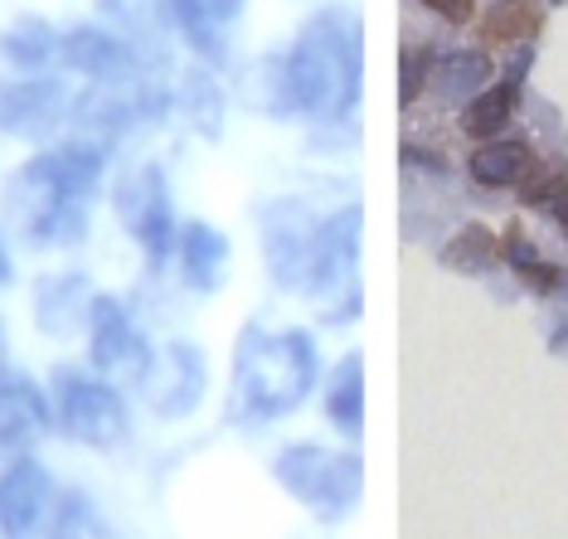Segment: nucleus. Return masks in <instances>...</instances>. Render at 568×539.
<instances>
[{
    "mask_svg": "<svg viewBox=\"0 0 568 539\" xmlns=\"http://www.w3.org/2000/svg\"><path fill=\"white\" fill-rule=\"evenodd\" d=\"M88 316H93L88 277H44L34 287V321L49 336H73V330L88 326Z\"/></svg>",
    "mask_w": 568,
    "mask_h": 539,
    "instance_id": "obj_15",
    "label": "nucleus"
},
{
    "mask_svg": "<svg viewBox=\"0 0 568 539\" xmlns=\"http://www.w3.org/2000/svg\"><path fill=\"white\" fill-rule=\"evenodd\" d=\"M554 214H559V224H564V234H568V190L559 195V204H554Z\"/></svg>",
    "mask_w": 568,
    "mask_h": 539,
    "instance_id": "obj_32",
    "label": "nucleus"
},
{
    "mask_svg": "<svg viewBox=\"0 0 568 539\" xmlns=\"http://www.w3.org/2000/svg\"><path fill=\"white\" fill-rule=\"evenodd\" d=\"M0 350H6V326H0Z\"/></svg>",
    "mask_w": 568,
    "mask_h": 539,
    "instance_id": "obj_33",
    "label": "nucleus"
},
{
    "mask_svg": "<svg viewBox=\"0 0 568 539\" xmlns=\"http://www.w3.org/2000/svg\"><path fill=\"white\" fill-rule=\"evenodd\" d=\"M180 263H185V282L195 292H214L219 277H224L229 267V238L219 234L214 224H185L180 228Z\"/></svg>",
    "mask_w": 568,
    "mask_h": 539,
    "instance_id": "obj_17",
    "label": "nucleus"
},
{
    "mask_svg": "<svg viewBox=\"0 0 568 539\" xmlns=\"http://www.w3.org/2000/svg\"><path fill=\"white\" fill-rule=\"evenodd\" d=\"M467 171H471L476 185L506 190V185H520V180L535 171V151H529L525 141H500V136H490V141H481V146L471 151Z\"/></svg>",
    "mask_w": 568,
    "mask_h": 539,
    "instance_id": "obj_19",
    "label": "nucleus"
},
{
    "mask_svg": "<svg viewBox=\"0 0 568 539\" xmlns=\"http://www.w3.org/2000/svg\"><path fill=\"white\" fill-rule=\"evenodd\" d=\"M500 258H506L535 292H554V287H559V267H549L545 258H539V248L520 234V228H510V234H506V243H500Z\"/></svg>",
    "mask_w": 568,
    "mask_h": 539,
    "instance_id": "obj_28",
    "label": "nucleus"
},
{
    "mask_svg": "<svg viewBox=\"0 0 568 539\" xmlns=\"http://www.w3.org/2000/svg\"><path fill=\"white\" fill-rule=\"evenodd\" d=\"M234 93H239V102L248 112H267V118H287V112H296L287 54H257V59H248L239 69Z\"/></svg>",
    "mask_w": 568,
    "mask_h": 539,
    "instance_id": "obj_14",
    "label": "nucleus"
},
{
    "mask_svg": "<svg viewBox=\"0 0 568 539\" xmlns=\"http://www.w3.org/2000/svg\"><path fill=\"white\" fill-rule=\"evenodd\" d=\"M545 6H564V0H545Z\"/></svg>",
    "mask_w": 568,
    "mask_h": 539,
    "instance_id": "obj_34",
    "label": "nucleus"
},
{
    "mask_svg": "<svg viewBox=\"0 0 568 539\" xmlns=\"http://www.w3.org/2000/svg\"><path fill=\"white\" fill-rule=\"evenodd\" d=\"M428 73H433V59L423 54L418 44H408L404 54H398V102H404V108H413V102H418L423 83H428Z\"/></svg>",
    "mask_w": 568,
    "mask_h": 539,
    "instance_id": "obj_29",
    "label": "nucleus"
},
{
    "mask_svg": "<svg viewBox=\"0 0 568 539\" xmlns=\"http://www.w3.org/2000/svg\"><path fill=\"white\" fill-rule=\"evenodd\" d=\"M423 6H428L433 10V16H443L447 24H467L471 20V0H423Z\"/></svg>",
    "mask_w": 568,
    "mask_h": 539,
    "instance_id": "obj_30",
    "label": "nucleus"
},
{
    "mask_svg": "<svg viewBox=\"0 0 568 539\" xmlns=\"http://www.w3.org/2000/svg\"><path fill=\"white\" fill-rule=\"evenodd\" d=\"M515 108H520V83H496V88H481L467 108H462V132L476 136V141H490L500 136V126H510Z\"/></svg>",
    "mask_w": 568,
    "mask_h": 539,
    "instance_id": "obj_23",
    "label": "nucleus"
},
{
    "mask_svg": "<svg viewBox=\"0 0 568 539\" xmlns=\"http://www.w3.org/2000/svg\"><path fill=\"white\" fill-rule=\"evenodd\" d=\"M0 59L16 63L24 73H40L44 63L59 59V30L40 16H20L6 34H0Z\"/></svg>",
    "mask_w": 568,
    "mask_h": 539,
    "instance_id": "obj_20",
    "label": "nucleus"
},
{
    "mask_svg": "<svg viewBox=\"0 0 568 539\" xmlns=\"http://www.w3.org/2000/svg\"><path fill=\"white\" fill-rule=\"evenodd\" d=\"M49 423H54V404H49V394L30 375L0 365V457L30 447Z\"/></svg>",
    "mask_w": 568,
    "mask_h": 539,
    "instance_id": "obj_12",
    "label": "nucleus"
},
{
    "mask_svg": "<svg viewBox=\"0 0 568 539\" xmlns=\"http://www.w3.org/2000/svg\"><path fill=\"white\" fill-rule=\"evenodd\" d=\"M500 258V243H496V234L490 228H481V224H467L457 238L443 248V263L447 267H462V273H486L490 263Z\"/></svg>",
    "mask_w": 568,
    "mask_h": 539,
    "instance_id": "obj_26",
    "label": "nucleus"
},
{
    "mask_svg": "<svg viewBox=\"0 0 568 539\" xmlns=\"http://www.w3.org/2000/svg\"><path fill=\"white\" fill-rule=\"evenodd\" d=\"M204 384H210V369H204V350L190 340H171L165 350L151 359V369L141 375V389H146L151 408L161 418H185L195 414L204 399Z\"/></svg>",
    "mask_w": 568,
    "mask_h": 539,
    "instance_id": "obj_8",
    "label": "nucleus"
},
{
    "mask_svg": "<svg viewBox=\"0 0 568 539\" xmlns=\"http://www.w3.org/2000/svg\"><path fill=\"white\" fill-rule=\"evenodd\" d=\"M59 59L69 63L73 73L93 79L102 88H126L141 73V54L122 34L98 30V24H79V30L59 34Z\"/></svg>",
    "mask_w": 568,
    "mask_h": 539,
    "instance_id": "obj_11",
    "label": "nucleus"
},
{
    "mask_svg": "<svg viewBox=\"0 0 568 539\" xmlns=\"http://www.w3.org/2000/svg\"><path fill=\"white\" fill-rule=\"evenodd\" d=\"M326 220H316L302 200H273L263 210V263L282 292H312L321 282Z\"/></svg>",
    "mask_w": 568,
    "mask_h": 539,
    "instance_id": "obj_4",
    "label": "nucleus"
},
{
    "mask_svg": "<svg viewBox=\"0 0 568 539\" xmlns=\"http://www.w3.org/2000/svg\"><path fill=\"white\" fill-rule=\"evenodd\" d=\"M165 10L185 30V40L210 63H219L224 59V24L239 20L243 0H165Z\"/></svg>",
    "mask_w": 568,
    "mask_h": 539,
    "instance_id": "obj_16",
    "label": "nucleus"
},
{
    "mask_svg": "<svg viewBox=\"0 0 568 539\" xmlns=\"http://www.w3.org/2000/svg\"><path fill=\"white\" fill-rule=\"evenodd\" d=\"M316 375H321V355L306 330L248 326L239 336V355H234V418L248 423L287 418L312 394Z\"/></svg>",
    "mask_w": 568,
    "mask_h": 539,
    "instance_id": "obj_3",
    "label": "nucleus"
},
{
    "mask_svg": "<svg viewBox=\"0 0 568 539\" xmlns=\"http://www.w3.org/2000/svg\"><path fill=\"white\" fill-rule=\"evenodd\" d=\"M273 477L287 496H296L306 510H316V516H345V510L355 506L359 496V477H365V467H359V457L351 452H331V447H316V443H302V447H287L277 461H273Z\"/></svg>",
    "mask_w": 568,
    "mask_h": 539,
    "instance_id": "obj_5",
    "label": "nucleus"
},
{
    "mask_svg": "<svg viewBox=\"0 0 568 539\" xmlns=\"http://www.w3.org/2000/svg\"><path fill=\"white\" fill-rule=\"evenodd\" d=\"M54 506V481L44 461L16 457L0 471V539H34Z\"/></svg>",
    "mask_w": 568,
    "mask_h": 539,
    "instance_id": "obj_10",
    "label": "nucleus"
},
{
    "mask_svg": "<svg viewBox=\"0 0 568 539\" xmlns=\"http://www.w3.org/2000/svg\"><path fill=\"white\" fill-rule=\"evenodd\" d=\"M10 277H16V263H10V248L0 238V287H10Z\"/></svg>",
    "mask_w": 568,
    "mask_h": 539,
    "instance_id": "obj_31",
    "label": "nucleus"
},
{
    "mask_svg": "<svg viewBox=\"0 0 568 539\" xmlns=\"http://www.w3.org/2000/svg\"><path fill=\"white\" fill-rule=\"evenodd\" d=\"M545 24V10L535 0H496L481 20V40L486 44H529Z\"/></svg>",
    "mask_w": 568,
    "mask_h": 539,
    "instance_id": "obj_24",
    "label": "nucleus"
},
{
    "mask_svg": "<svg viewBox=\"0 0 568 539\" xmlns=\"http://www.w3.org/2000/svg\"><path fill=\"white\" fill-rule=\"evenodd\" d=\"M49 539H118L108 530V520L98 516V506L88 496H69L59 506L54 525H49Z\"/></svg>",
    "mask_w": 568,
    "mask_h": 539,
    "instance_id": "obj_27",
    "label": "nucleus"
},
{
    "mask_svg": "<svg viewBox=\"0 0 568 539\" xmlns=\"http://www.w3.org/2000/svg\"><path fill=\"white\" fill-rule=\"evenodd\" d=\"M102 16L122 30V40L136 49V54H146V49H156L165 54V30H171V10H165V0H102Z\"/></svg>",
    "mask_w": 568,
    "mask_h": 539,
    "instance_id": "obj_18",
    "label": "nucleus"
},
{
    "mask_svg": "<svg viewBox=\"0 0 568 539\" xmlns=\"http://www.w3.org/2000/svg\"><path fill=\"white\" fill-rule=\"evenodd\" d=\"M102 185V146L93 141H69L44 156L24 161L6 190L10 220L34 248H63L83 234V214L93 190Z\"/></svg>",
    "mask_w": 568,
    "mask_h": 539,
    "instance_id": "obj_1",
    "label": "nucleus"
},
{
    "mask_svg": "<svg viewBox=\"0 0 568 539\" xmlns=\"http://www.w3.org/2000/svg\"><path fill=\"white\" fill-rule=\"evenodd\" d=\"M359 49H365V30H359L355 16L316 10L287 54L296 112H312V118L326 122H341L345 112H355L359 79H365V54Z\"/></svg>",
    "mask_w": 568,
    "mask_h": 539,
    "instance_id": "obj_2",
    "label": "nucleus"
},
{
    "mask_svg": "<svg viewBox=\"0 0 568 539\" xmlns=\"http://www.w3.org/2000/svg\"><path fill=\"white\" fill-rule=\"evenodd\" d=\"M88 350H93L98 375H126L136 384L151 369V359H156L118 297H93V316H88Z\"/></svg>",
    "mask_w": 568,
    "mask_h": 539,
    "instance_id": "obj_9",
    "label": "nucleus"
},
{
    "mask_svg": "<svg viewBox=\"0 0 568 539\" xmlns=\"http://www.w3.org/2000/svg\"><path fill=\"white\" fill-rule=\"evenodd\" d=\"M49 404H54L59 428L83 447H122L126 443V404L108 379L88 369L59 365L49 379Z\"/></svg>",
    "mask_w": 568,
    "mask_h": 539,
    "instance_id": "obj_6",
    "label": "nucleus"
},
{
    "mask_svg": "<svg viewBox=\"0 0 568 539\" xmlns=\"http://www.w3.org/2000/svg\"><path fill=\"white\" fill-rule=\"evenodd\" d=\"M326 414L341 433L359 438V428H365V365H359V355H345L335 365V375L326 384Z\"/></svg>",
    "mask_w": 568,
    "mask_h": 539,
    "instance_id": "obj_21",
    "label": "nucleus"
},
{
    "mask_svg": "<svg viewBox=\"0 0 568 539\" xmlns=\"http://www.w3.org/2000/svg\"><path fill=\"white\" fill-rule=\"evenodd\" d=\"M69 112V93L59 79L0 83V132L6 136H44Z\"/></svg>",
    "mask_w": 568,
    "mask_h": 539,
    "instance_id": "obj_13",
    "label": "nucleus"
},
{
    "mask_svg": "<svg viewBox=\"0 0 568 539\" xmlns=\"http://www.w3.org/2000/svg\"><path fill=\"white\" fill-rule=\"evenodd\" d=\"M112 204H118V220L126 224L141 248H146L151 263H165V253L175 248V214H171V185H165L161 165H136L118 180L112 190Z\"/></svg>",
    "mask_w": 568,
    "mask_h": 539,
    "instance_id": "obj_7",
    "label": "nucleus"
},
{
    "mask_svg": "<svg viewBox=\"0 0 568 539\" xmlns=\"http://www.w3.org/2000/svg\"><path fill=\"white\" fill-rule=\"evenodd\" d=\"M490 83V59L481 49H452L433 63V88L447 102H471Z\"/></svg>",
    "mask_w": 568,
    "mask_h": 539,
    "instance_id": "obj_22",
    "label": "nucleus"
},
{
    "mask_svg": "<svg viewBox=\"0 0 568 539\" xmlns=\"http://www.w3.org/2000/svg\"><path fill=\"white\" fill-rule=\"evenodd\" d=\"M180 102H185L190 126H200L204 136H219V126H224V88H214L210 73H190L185 88H180Z\"/></svg>",
    "mask_w": 568,
    "mask_h": 539,
    "instance_id": "obj_25",
    "label": "nucleus"
}]
</instances>
